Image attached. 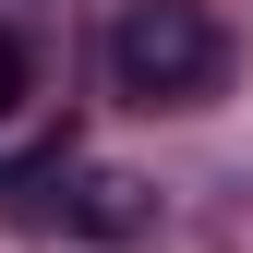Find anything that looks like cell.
Instances as JSON below:
<instances>
[{
    "label": "cell",
    "mask_w": 253,
    "mask_h": 253,
    "mask_svg": "<svg viewBox=\"0 0 253 253\" xmlns=\"http://www.w3.org/2000/svg\"><path fill=\"white\" fill-rule=\"evenodd\" d=\"M217 84H229L217 0H121L109 12V97H133V109H205Z\"/></svg>",
    "instance_id": "1"
},
{
    "label": "cell",
    "mask_w": 253,
    "mask_h": 253,
    "mask_svg": "<svg viewBox=\"0 0 253 253\" xmlns=\"http://www.w3.org/2000/svg\"><path fill=\"white\" fill-rule=\"evenodd\" d=\"M48 229H73V241H145L157 229V193L133 169H60L48 157Z\"/></svg>",
    "instance_id": "2"
},
{
    "label": "cell",
    "mask_w": 253,
    "mask_h": 253,
    "mask_svg": "<svg viewBox=\"0 0 253 253\" xmlns=\"http://www.w3.org/2000/svg\"><path fill=\"white\" fill-rule=\"evenodd\" d=\"M24 84H37V60H24V37H12V24H0V121L24 109Z\"/></svg>",
    "instance_id": "3"
}]
</instances>
